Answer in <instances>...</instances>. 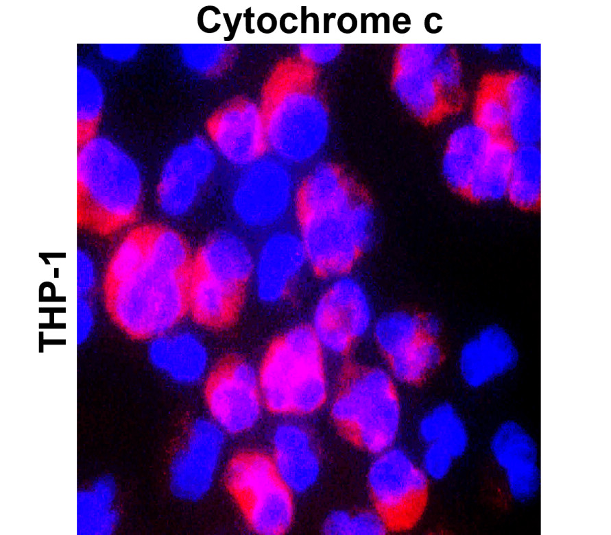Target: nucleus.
<instances>
[{
  "label": "nucleus",
  "instance_id": "f257e3e1",
  "mask_svg": "<svg viewBox=\"0 0 611 535\" xmlns=\"http://www.w3.org/2000/svg\"><path fill=\"white\" fill-rule=\"evenodd\" d=\"M320 71L299 55L288 56L264 84L259 107L267 147L288 165L312 161L327 142L330 112Z\"/></svg>",
  "mask_w": 611,
  "mask_h": 535
},
{
  "label": "nucleus",
  "instance_id": "f03ea898",
  "mask_svg": "<svg viewBox=\"0 0 611 535\" xmlns=\"http://www.w3.org/2000/svg\"><path fill=\"white\" fill-rule=\"evenodd\" d=\"M143 181L134 160L107 138L78 147L77 223L100 237L134 223L141 210Z\"/></svg>",
  "mask_w": 611,
  "mask_h": 535
},
{
  "label": "nucleus",
  "instance_id": "7ed1b4c3",
  "mask_svg": "<svg viewBox=\"0 0 611 535\" xmlns=\"http://www.w3.org/2000/svg\"><path fill=\"white\" fill-rule=\"evenodd\" d=\"M324 357L310 325L295 326L278 337L259 369L264 407L285 416L319 410L328 397Z\"/></svg>",
  "mask_w": 611,
  "mask_h": 535
},
{
  "label": "nucleus",
  "instance_id": "20e7f679",
  "mask_svg": "<svg viewBox=\"0 0 611 535\" xmlns=\"http://www.w3.org/2000/svg\"><path fill=\"white\" fill-rule=\"evenodd\" d=\"M394 380L381 367L357 370L344 379L331 404L339 432L373 454L392 447L399 431L400 406Z\"/></svg>",
  "mask_w": 611,
  "mask_h": 535
},
{
  "label": "nucleus",
  "instance_id": "39448f33",
  "mask_svg": "<svg viewBox=\"0 0 611 535\" xmlns=\"http://www.w3.org/2000/svg\"><path fill=\"white\" fill-rule=\"evenodd\" d=\"M308 265L320 276L347 274L373 243L375 215L360 193L337 203L298 212Z\"/></svg>",
  "mask_w": 611,
  "mask_h": 535
},
{
  "label": "nucleus",
  "instance_id": "423d86ee",
  "mask_svg": "<svg viewBox=\"0 0 611 535\" xmlns=\"http://www.w3.org/2000/svg\"><path fill=\"white\" fill-rule=\"evenodd\" d=\"M187 275L167 272L147 257L129 275L106 285L117 323L130 335L152 338L175 328L188 310Z\"/></svg>",
  "mask_w": 611,
  "mask_h": 535
},
{
  "label": "nucleus",
  "instance_id": "0eeeda50",
  "mask_svg": "<svg viewBox=\"0 0 611 535\" xmlns=\"http://www.w3.org/2000/svg\"><path fill=\"white\" fill-rule=\"evenodd\" d=\"M225 482L252 531L280 535L289 530L293 493L278 476L271 457L259 451L237 454L227 466Z\"/></svg>",
  "mask_w": 611,
  "mask_h": 535
},
{
  "label": "nucleus",
  "instance_id": "6e6552de",
  "mask_svg": "<svg viewBox=\"0 0 611 535\" xmlns=\"http://www.w3.org/2000/svg\"><path fill=\"white\" fill-rule=\"evenodd\" d=\"M297 190L288 164L274 156H263L241 169L231 194V207L245 227L264 230L287 216Z\"/></svg>",
  "mask_w": 611,
  "mask_h": 535
},
{
  "label": "nucleus",
  "instance_id": "1a4fd4ad",
  "mask_svg": "<svg viewBox=\"0 0 611 535\" xmlns=\"http://www.w3.org/2000/svg\"><path fill=\"white\" fill-rule=\"evenodd\" d=\"M370 497L389 527L408 528L425 504L428 477L412 457L394 446L376 454L367 475Z\"/></svg>",
  "mask_w": 611,
  "mask_h": 535
},
{
  "label": "nucleus",
  "instance_id": "9d476101",
  "mask_svg": "<svg viewBox=\"0 0 611 535\" xmlns=\"http://www.w3.org/2000/svg\"><path fill=\"white\" fill-rule=\"evenodd\" d=\"M373 323L366 290L359 280L345 274L334 278L318 300L310 327L324 353L342 356Z\"/></svg>",
  "mask_w": 611,
  "mask_h": 535
},
{
  "label": "nucleus",
  "instance_id": "9b49d317",
  "mask_svg": "<svg viewBox=\"0 0 611 535\" xmlns=\"http://www.w3.org/2000/svg\"><path fill=\"white\" fill-rule=\"evenodd\" d=\"M225 434L211 418L191 421L169 463V488L176 497L196 502L208 493L219 467Z\"/></svg>",
  "mask_w": 611,
  "mask_h": 535
},
{
  "label": "nucleus",
  "instance_id": "f8f14e48",
  "mask_svg": "<svg viewBox=\"0 0 611 535\" xmlns=\"http://www.w3.org/2000/svg\"><path fill=\"white\" fill-rule=\"evenodd\" d=\"M206 401L211 418L230 434H241L259 423L264 404L259 370L248 361L231 360L209 378Z\"/></svg>",
  "mask_w": 611,
  "mask_h": 535
},
{
  "label": "nucleus",
  "instance_id": "ddd939ff",
  "mask_svg": "<svg viewBox=\"0 0 611 535\" xmlns=\"http://www.w3.org/2000/svg\"><path fill=\"white\" fill-rule=\"evenodd\" d=\"M217 153L205 138L195 136L176 147L166 160L157 186L161 211L171 218L187 214L216 172Z\"/></svg>",
  "mask_w": 611,
  "mask_h": 535
},
{
  "label": "nucleus",
  "instance_id": "4468645a",
  "mask_svg": "<svg viewBox=\"0 0 611 535\" xmlns=\"http://www.w3.org/2000/svg\"><path fill=\"white\" fill-rule=\"evenodd\" d=\"M490 451L509 499L518 505L536 500L541 484L540 452L535 437L525 426L514 419L503 421L491 436Z\"/></svg>",
  "mask_w": 611,
  "mask_h": 535
},
{
  "label": "nucleus",
  "instance_id": "2eb2a0df",
  "mask_svg": "<svg viewBox=\"0 0 611 535\" xmlns=\"http://www.w3.org/2000/svg\"><path fill=\"white\" fill-rule=\"evenodd\" d=\"M520 362V348L513 333L503 324L490 323L462 344L457 368L463 383L477 390L507 379Z\"/></svg>",
  "mask_w": 611,
  "mask_h": 535
},
{
  "label": "nucleus",
  "instance_id": "dca6fc26",
  "mask_svg": "<svg viewBox=\"0 0 611 535\" xmlns=\"http://www.w3.org/2000/svg\"><path fill=\"white\" fill-rule=\"evenodd\" d=\"M212 145L230 165L241 170L265 155L268 149L260 107L243 97L235 98L211 118Z\"/></svg>",
  "mask_w": 611,
  "mask_h": 535
},
{
  "label": "nucleus",
  "instance_id": "f3484780",
  "mask_svg": "<svg viewBox=\"0 0 611 535\" xmlns=\"http://www.w3.org/2000/svg\"><path fill=\"white\" fill-rule=\"evenodd\" d=\"M307 264L298 233L285 229L270 233L254 258L252 277L258 299L268 305L280 302Z\"/></svg>",
  "mask_w": 611,
  "mask_h": 535
},
{
  "label": "nucleus",
  "instance_id": "a211bd4d",
  "mask_svg": "<svg viewBox=\"0 0 611 535\" xmlns=\"http://www.w3.org/2000/svg\"><path fill=\"white\" fill-rule=\"evenodd\" d=\"M272 458L275 469L292 493L302 494L317 482L320 459L311 432L300 423L286 421L274 429Z\"/></svg>",
  "mask_w": 611,
  "mask_h": 535
},
{
  "label": "nucleus",
  "instance_id": "6ab92c4d",
  "mask_svg": "<svg viewBox=\"0 0 611 535\" xmlns=\"http://www.w3.org/2000/svg\"><path fill=\"white\" fill-rule=\"evenodd\" d=\"M173 329L152 338L147 347L149 362L176 384H197L208 371V349L195 332Z\"/></svg>",
  "mask_w": 611,
  "mask_h": 535
},
{
  "label": "nucleus",
  "instance_id": "aec40b11",
  "mask_svg": "<svg viewBox=\"0 0 611 535\" xmlns=\"http://www.w3.org/2000/svg\"><path fill=\"white\" fill-rule=\"evenodd\" d=\"M254 258L242 237L230 230H220L199 249L195 272L242 292L252 277Z\"/></svg>",
  "mask_w": 611,
  "mask_h": 535
},
{
  "label": "nucleus",
  "instance_id": "412c9836",
  "mask_svg": "<svg viewBox=\"0 0 611 535\" xmlns=\"http://www.w3.org/2000/svg\"><path fill=\"white\" fill-rule=\"evenodd\" d=\"M508 109L505 137L514 147L538 145L541 137V95L538 82L527 73L499 82Z\"/></svg>",
  "mask_w": 611,
  "mask_h": 535
},
{
  "label": "nucleus",
  "instance_id": "4be33fe9",
  "mask_svg": "<svg viewBox=\"0 0 611 535\" xmlns=\"http://www.w3.org/2000/svg\"><path fill=\"white\" fill-rule=\"evenodd\" d=\"M496 136L476 123L459 126L451 134L442 157V172L452 190L466 193Z\"/></svg>",
  "mask_w": 611,
  "mask_h": 535
},
{
  "label": "nucleus",
  "instance_id": "5701e85b",
  "mask_svg": "<svg viewBox=\"0 0 611 535\" xmlns=\"http://www.w3.org/2000/svg\"><path fill=\"white\" fill-rule=\"evenodd\" d=\"M432 69H395L392 81L394 92L403 106L424 123L440 119L447 110Z\"/></svg>",
  "mask_w": 611,
  "mask_h": 535
},
{
  "label": "nucleus",
  "instance_id": "b1692460",
  "mask_svg": "<svg viewBox=\"0 0 611 535\" xmlns=\"http://www.w3.org/2000/svg\"><path fill=\"white\" fill-rule=\"evenodd\" d=\"M188 310L200 323L221 326L232 319L241 291L196 272L188 284Z\"/></svg>",
  "mask_w": 611,
  "mask_h": 535
},
{
  "label": "nucleus",
  "instance_id": "393cba45",
  "mask_svg": "<svg viewBox=\"0 0 611 535\" xmlns=\"http://www.w3.org/2000/svg\"><path fill=\"white\" fill-rule=\"evenodd\" d=\"M357 190L341 169L331 162L313 166L302 179L297 189L298 212L347 200Z\"/></svg>",
  "mask_w": 611,
  "mask_h": 535
},
{
  "label": "nucleus",
  "instance_id": "a878e982",
  "mask_svg": "<svg viewBox=\"0 0 611 535\" xmlns=\"http://www.w3.org/2000/svg\"><path fill=\"white\" fill-rule=\"evenodd\" d=\"M514 149L505 137L496 136L464 195L478 203L507 197Z\"/></svg>",
  "mask_w": 611,
  "mask_h": 535
},
{
  "label": "nucleus",
  "instance_id": "bb28decb",
  "mask_svg": "<svg viewBox=\"0 0 611 535\" xmlns=\"http://www.w3.org/2000/svg\"><path fill=\"white\" fill-rule=\"evenodd\" d=\"M507 197L523 210H537L541 200V151L538 145L514 147Z\"/></svg>",
  "mask_w": 611,
  "mask_h": 535
},
{
  "label": "nucleus",
  "instance_id": "cd10ccee",
  "mask_svg": "<svg viewBox=\"0 0 611 535\" xmlns=\"http://www.w3.org/2000/svg\"><path fill=\"white\" fill-rule=\"evenodd\" d=\"M418 432L427 445H441L455 459L463 456L468 447L466 425L455 408L449 403H440L427 413L420 422Z\"/></svg>",
  "mask_w": 611,
  "mask_h": 535
},
{
  "label": "nucleus",
  "instance_id": "c85d7f7f",
  "mask_svg": "<svg viewBox=\"0 0 611 535\" xmlns=\"http://www.w3.org/2000/svg\"><path fill=\"white\" fill-rule=\"evenodd\" d=\"M420 318L405 310H394L381 316L372 327L376 344L388 359L397 356L422 335Z\"/></svg>",
  "mask_w": 611,
  "mask_h": 535
},
{
  "label": "nucleus",
  "instance_id": "c756f323",
  "mask_svg": "<svg viewBox=\"0 0 611 535\" xmlns=\"http://www.w3.org/2000/svg\"><path fill=\"white\" fill-rule=\"evenodd\" d=\"M148 259L173 274L187 275L191 257L184 238L176 231L156 225H145Z\"/></svg>",
  "mask_w": 611,
  "mask_h": 535
},
{
  "label": "nucleus",
  "instance_id": "7c9ffc66",
  "mask_svg": "<svg viewBox=\"0 0 611 535\" xmlns=\"http://www.w3.org/2000/svg\"><path fill=\"white\" fill-rule=\"evenodd\" d=\"M443 359L435 340L421 336L407 349L390 358V373L394 380L406 384L421 382Z\"/></svg>",
  "mask_w": 611,
  "mask_h": 535
},
{
  "label": "nucleus",
  "instance_id": "2f4dec72",
  "mask_svg": "<svg viewBox=\"0 0 611 535\" xmlns=\"http://www.w3.org/2000/svg\"><path fill=\"white\" fill-rule=\"evenodd\" d=\"M96 75L85 67L77 69V147L95 137L103 104V93Z\"/></svg>",
  "mask_w": 611,
  "mask_h": 535
},
{
  "label": "nucleus",
  "instance_id": "473e14b6",
  "mask_svg": "<svg viewBox=\"0 0 611 535\" xmlns=\"http://www.w3.org/2000/svg\"><path fill=\"white\" fill-rule=\"evenodd\" d=\"M476 123L495 136L504 133L508 109L498 82H490L482 89L475 109Z\"/></svg>",
  "mask_w": 611,
  "mask_h": 535
},
{
  "label": "nucleus",
  "instance_id": "72a5a7b5",
  "mask_svg": "<svg viewBox=\"0 0 611 535\" xmlns=\"http://www.w3.org/2000/svg\"><path fill=\"white\" fill-rule=\"evenodd\" d=\"M182 57L192 69L204 74L223 71L232 63L235 48L230 45H184Z\"/></svg>",
  "mask_w": 611,
  "mask_h": 535
},
{
  "label": "nucleus",
  "instance_id": "f704fd0d",
  "mask_svg": "<svg viewBox=\"0 0 611 535\" xmlns=\"http://www.w3.org/2000/svg\"><path fill=\"white\" fill-rule=\"evenodd\" d=\"M432 71L447 110L457 108L462 99V75L456 54L446 49L435 63Z\"/></svg>",
  "mask_w": 611,
  "mask_h": 535
},
{
  "label": "nucleus",
  "instance_id": "c9c22d12",
  "mask_svg": "<svg viewBox=\"0 0 611 535\" xmlns=\"http://www.w3.org/2000/svg\"><path fill=\"white\" fill-rule=\"evenodd\" d=\"M445 44H404L396 53V68L402 70L432 69L447 49Z\"/></svg>",
  "mask_w": 611,
  "mask_h": 535
},
{
  "label": "nucleus",
  "instance_id": "e433bc0d",
  "mask_svg": "<svg viewBox=\"0 0 611 535\" xmlns=\"http://www.w3.org/2000/svg\"><path fill=\"white\" fill-rule=\"evenodd\" d=\"M455 460L441 445L428 444L422 456L421 467L428 478L440 480L448 475Z\"/></svg>",
  "mask_w": 611,
  "mask_h": 535
},
{
  "label": "nucleus",
  "instance_id": "4c0bfd02",
  "mask_svg": "<svg viewBox=\"0 0 611 535\" xmlns=\"http://www.w3.org/2000/svg\"><path fill=\"white\" fill-rule=\"evenodd\" d=\"M389 528L385 519L376 510L351 512L349 535H382Z\"/></svg>",
  "mask_w": 611,
  "mask_h": 535
},
{
  "label": "nucleus",
  "instance_id": "58836bf2",
  "mask_svg": "<svg viewBox=\"0 0 611 535\" xmlns=\"http://www.w3.org/2000/svg\"><path fill=\"white\" fill-rule=\"evenodd\" d=\"M342 45H301L299 56L314 64H324L334 60L342 51Z\"/></svg>",
  "mask_w": 611,
  "mask_h": 535
},
{
  "label": "nucleus",
  "instance_id": "ea45409f",
  "mask_svg": "<svg viewBox=\"0 0 611 535\" xmlns=\"http://www.w3.org/2000/svg\"><path fill=\"white\" fill-rule=\"evenodd\" d=\"M77 342L84 343L92 332L93 316L91 308L82 297H78L77 303Z\"/></svg>",
  "mask_w": 611,
  "mask_h": 535
},
{
  "label": "nucleus",
  "instance_id": "a19ab883",
  "mask_svg": "<svg viewBox=\"0 0 611 535\" xmlns=\"http://www.w3.org/2000/svg\"><path fill=\"white\" fill-rule=\"evenodd\" d=\"M351 512L346 510H335L326 517L322 532L328 535H349Z\"/></svg>",
  "mask_w": 611,
  "mask_h": 535
},
{
  "label": "nucleus",
  "instance_id": "79ce46f5",
  "mask_svg": "<svg viewBox=\"0 0 611 535\" xmlns=\"http://www.w3.org/2000/svg\"><path fill=\"white\" fill-rule=\"evenodd\" d=\"M94 285L93 266L85 253L77 251V293L82 296L88 293Z\"/></svg>",
  "mask_w": 611,
  "mask_h": 535
},
{
  "label": "nucleus",
  "instance_id": "37998d69",
  "mask_svg": "<svg viewBox=\"0 0 611 535\" xmlns=\"http://www.w3.org/2000/svg\"><path fill=\"white\" fill-rule=\"evenodd\" d=\"M106 57L116 60H125L132 57L138 50L136 45H104L101 49Z\"/></svg>",
  "mask_w": 611,
  "mask_h": 535
},
{
  "label": "nucleus",
  "instance_id": "c03bdc74",
  "mask_svg": "<svg viewBox=\"0 0 611 535\" xmlns=\"http://www.w3.org/2000/svg\"><path fill=\"white\" fill-rule=\"evenodd\" d=\"M520 55L524 63L532 69H538L541 65L540 44H522L519 48Z\"/></svg>",
  "mask_w": 611,
  "mask_h": 535
},
{
  "label": "nucleus",
  "instance_id": "a18cd8bd",
  "mask_svg": "<svg viewBox=\"0 0 611 535\" xmlns=\"http://www.w3.org/2000/svg\"><path fill=\"white\" fill-rule=\"evenodd\" d=\"M420 326L422 336L433 340H435L442 331L441 322L433 314L420 316Z\"/></svg>",
  "mask_w": 611,
  "mask_h": 535
},
{
  "label": "nucleus",
  "instance_id": "49530a36",
  "mask_svg": "<svg viewBox=\"0 0 611 535\" xmlns=\"http://www.w3.org/2000/svg\"><path fill=\"white\" fill-rule=\"evenodd\" d=\"M483 49L490 53H498L501 51L504 47L503 45L499 43H490L482 45Z\"/></svg>",
  "mask_w": 611,
  "mask_h": 535
}]
</instances>
